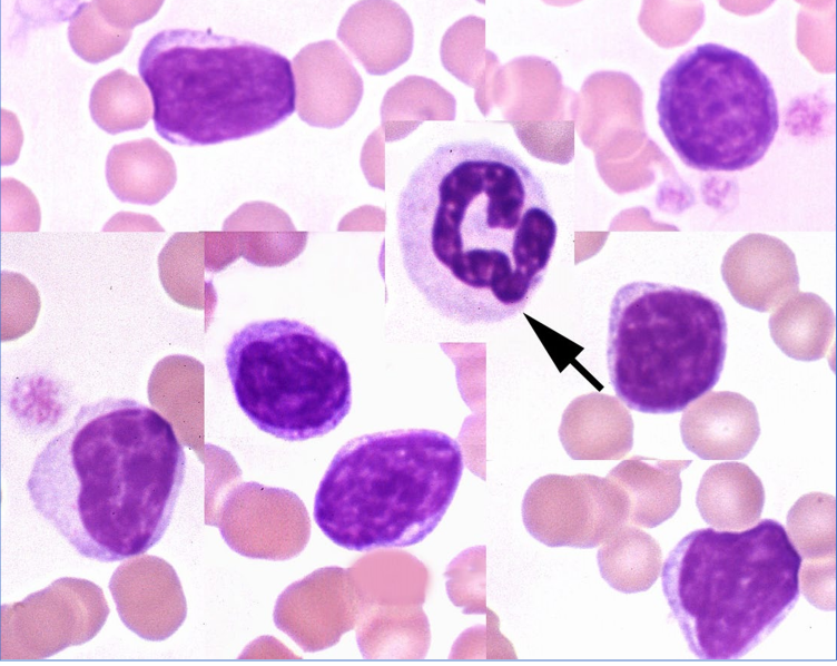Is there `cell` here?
<instances>
[{
  "label": "cell",
  "instance_id": "1",
  "mask_svg": "<svg viewBox=\"0 0 837 666\" xmlns=\"http://www.w3.org/2000/svg\"><path fill=\"white\" fill-rule=\"evenodd\" d=\"M396 223L410 282L463 325L516 316L542 283L558 235L543 182L488 139L435 147L402 189Z\"/></svg>",
  "mask_w": 837,
  "mask_h": 666
},
{
  "label": "cell",
  "instance_id": "2",
  "mask_svg": "<svg viewBox=\"0 0 837 666\" xmlns=\"http://www.w3.org/2000/svg\"><path fill=\"white\" fill-rule=\"evenodd\" d=\"M173 424L134 399L82 405L36 457L26 488L35 510L82 557L145 554L166 532L183 488Z\"/></svg>",
  "mask_w": 837,
  "mask_h": 666
},
{
  "label": "cell",
  "instance_id": "3",
  "mask_svg": "<svg viewBox=\"0 0 837 666\" xmlns=\"http://www.w3.org/2000/svg\"><path fill=\"white\" fill-rule=\"evenodd\" d=\"M800 565V555L777 520L764 519L742 531L698 529L666 559L662 589L698 658L737 659L795 607Z\"/></svg>",
  "mask_w": 837,
  "mask_h": 666
},
{
  "label": "cell",
  "instance_id": "4",
  "mask_svg": "<svg viewBox=\"0 0 837 666\" xmlns=\"http://www.w3.org/2000/svg\"><path fill=\"white\" fill-rule=\"evenodd\" d=\"M138 71L151 95L156 131L176 145L254 136L295 110L291 61L270 47L235 37L163 30L144 47Z\"/></svg>",
  "mask_w": 837,
  "mask_h": 666
},
{
  "label": "cell",
  "instance_id": "5",
  "mask_svg": "<svg viewBox=\"0 0 837 666\" xmlns=\"http://www.w3.org/2000/svg\"><path fill=\"white\" fill-rule=\"evenodd\" d=\"M462 472L460 444L441 431L364 434L332 459L315 494L314 519L348 550L415 545L442 520Z\"/></svg>",
  "mask_w": 837,
  "mask_h": 666
},
{
  "label": "cell",
  "instance_id": "6",
  "mask_svg": "<svg viewBox=\"0 0 837 666\" xmlns=\"http://www.w3.org/2000/svg\"><path fill=\"white\" fill-rule=\"evenodd\" d=\"M726 351L725 312L701 292L638 281L621 286L611 302L609 378L632 410H685L716 385Z\"/></svg>",
  "mask_w": 837,
  "mask_h": 666
},
{
  "label": "cell",
  "instance_id": "7",
  "mask_svg": "<svg viewBox=\"0 0 837 666\" xmlns=\"http://www.w3.org/2000/svg\"><path fill=\"white\" fill-rule=\"evenodd\" d=\"M658 124L680 160L700 172H737L758 163L779 128L771 81L748 56L698 45L663 74Z\"/></svg>",
  "mask_w": 837,
  "mask_h": 666
},
{
  "label": "cell",
  "instance_id": "8",
  "mask_svg": "<svg viewBox=\"0 0 837 666\" xmlns=\"http://www.w3.org/2000/svg\"><path fill=\"white\" fill-rule=\"evenodd\" d=\"M225 365L240 410L275 438L322 437L351 410L346 360L334 342L301 321L245 325L228 342Z\"/></svg>",
  "mask_w": 837,
  "mask_h": 666
},
{
  "label": "cell",
  "instance_id": "9",
  "mask_svg": "<svg viewBox=\"0 0 837 666\" xmlns=\"http://www.w3.org/2000/svg\"><path fill=\"white\" fill-rule=\"evenodd\" d=\"M624 491L610 478L548 474L535 480L522 502L528 532L549 547L590 549L628 523Z\"/></svg>",
  "mask_w": 837,
  "mask_h": 666
},
{
  "label": "cell",
  "instance_id": "10",
  "mask_svg": "<svg viewBox=\"0 0 837 666\" xmlns=\"http://www.w3.org/2000/svg\"><path fill=\"white\" fill-rule=\"evenodd\" d=\"M319 569L277 599L274 620L306 652L325 649L352 629L362 610L358 586L342 568Z\"/></svg>",
  "mask_w": 837,
  "mask_h": 666
},
{
  "label": "cell",
  "instance_id": "11",
  "mask_svg": "<svg viewBox=\"0 0 837 666\" xmlns=\"http://www.w3.org/2000/svg\"><path fill=\"white\" fill-rule=\"evenodd\" d=\"M293 66L296 107L303 121L336 128L352 117L363 96V80L334 40L305 46L294 57Z\"/></svg>",
  "mask_w": 837,
  "mask_h": 666
},
{
  "label": "cell",
  "instance_id": "12",
  "mask_svg": "<svg viewBox=\"0 0 837 666\" xmlns=\"http://www.w3.org/2000/svg\"><path fill=\"white\" fill-rule=\"evenodd\" d=\"M721 276L732 297L757 312L776 310L799 287L794 252L766 234H748L731 245L721 263Z\"/></svg>",
  "mask_w": 837,
  "mask_h": 666
},
{
  "label": "cell",
  "instance_id": "13",
  "mask_svg": "<svg viewBox=\"0 0 837 666\" xmlns=\"http://www.w3.org/2000/svg\"><path fill=\"white\" fill-rule=\"evenodd\" d=\"M680 433L686 448L701 459H742L760 435L758 412L740 393L710 391L687 407Z\"/></svg>",
  "mask_w": 837,
  "mask_h": 666
},
{
  "label": "cell",
  "instance_id": "14",
  "mask_svg": "<svg viewBox=\"0 0 837 666\" xmlns=\"http://www.w3.org/2000/svg\"><path fill=\"white\" fill-rule=\"evenodd\" d=\"M338 39L371 75H384L411 52L410 19L395 2L360 1L343 17Z\"/></svg>",
  "mask_w": 837,
  "mask_h": 666
},
{
  "label": "cell",
  "instance_id": "15",
  "mask_svg": "<svg viewBox=\"0 0 837 666\" xmlns=\"http://www.w3.org/2000/svg\"><path fill=\"white\" fill-rule=\"evenodd\" d=\"M561 442L573 460H617L633 444V421L617 399L591 393L565 411Z\"/></svg>",
  "mask_w": 837,
  "mask_h": 666
},
{
  "label": "cell",
  "instance_id": "16",
  "mask_svg": "<svg viewBox=\"0 0 837 666\" xmlns=\"http://www.w3.org/2000/svg\"><path fill=\"white\" fill-rule=\"evenodd\" d=\"M690 463L633 457L613 468L607 477L628 498V525L653 528L670 519L681 502L680 473Z\"/></svg>",
  "mask_w": 837,
  "mask_h": 666
},
{
  "label": "cell",
  "instance_id": "17",
  "mask_svg": "<svg viewBox=\"0 0 837 666\" xmlns=\"http://www.w3.org/2000/svg\"><path fill=\"white\" fill-rule=\"evenodd\" d=\"M765 490L758 476L745 463L722 462L702 476L696 497L703 520L713 528L741 530L760 518Z\"/></svg>",
  "mask_w": 837,
  "mask_h": 666
},
{
  "label": "cell",
  "instance_id": "18",
  "mask_svg": "<svg viewBox=\"0 0 837 666\" xmlns=\"http://www.w3.org/2000/svg\"><path fill=\"white\" fill-rule=\"evenodd\" d=\"M106 178L120 200L151 205L174 188L177 173L171 155L156 140L144 138L112 146Z\"/></svg>",
  "mask_w": 837,
  "mask_h": 666
},
{
  "label": "cell",
  "instance_id": "19",
  "mask_svg": "<svg viewBox=\"0 0 837 666\" xmlns=\"http://www.w3.org/2000/svg\"><path fill=\"white\" fill-rule=\"evenodd\" d=\"M769 331L775 344L797 361L824 358L833 343L835 315L819 295L797 292L780 304L769 317Z\"/></svg>",
  "mask_w": 837,
  "mask_h": 666
},
{
  "label": "cell",
  "instance_id": "20",
  "mask_svg": "<svg viewBox=\"0 0 837 666\" xmlns=\"http://www.w3.org/2000/svg\"><path fill=\"white\" fill-rule=\"evenodd\" d=\"M137 25L130 1L82 2L70 17L68 39L79 57L98 63L122 51Z\"/></svg>",
  "mask_w": 837,
  "mask_h": 666
},
{
  "label": "cell",
  "instance_id": "21",
  "mask_svg": "<svg viewBox=\"0 0 837 666\" xmlns=\"http://www.w3.org/2000/svg\"><path fill=\"white\" fill-rule=\"evenodd\" d=\"M601 577L616 590H648L658 579L662 552L659 543L633 525H623L598 550Z\"/></svg>",
  "mask_w": 837,
  "mask_h": 666
},
{
  "label": "cell",
  "instance_id": "22",
  "mask_svg": "<svg viewBox=\"0 0 837 666\" xmlns=\"http://www.w3.org/2000/svg\"><path fill=\"white\" fill-rule=\"evenodd\" d=\"M151 100L140 78L116 69L96 81L89 109L93 121L115 135L142 128L151 117Z\"/></svg>",
  "mask_w": 837,
  "mask_h": 666
},
{
  "label": "cell",
  "instance_id": "23",
  "mask_svg": "<svg viewBox=\"0 0 837 666\" xmlns=\"http://www.w3.org/2000/svg\"><path fill=\"white\" fill-rule=\"evenodd\" d=\"M787 536L801 561H817L836 555V501L821 492L799 498L787 515Z\"/></svg>",
  "mask_w": 837,
  "mask_h": 666
},
{
  "label": "cell",
  "instance_id": "24",
  "mask_svg": "<svg viewBox=\"0 0 837 666\" xmlns=\"http://www.w3.org/2000/svg\"><path fill=\"white\" fill-rule=\"evenodd\" d=\"M801 591L810 604L823 610L835 609V557L801 561Z\"/></svg>",
  "mask_w": 837,
  "mask_h": 666
}]
</instances>
